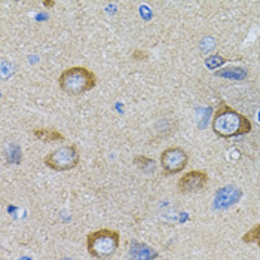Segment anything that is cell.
<instances>
[{
	"label": "cell",
	"instance_id": "obj_2",
	"mask_svg": "<svg viewBox=\"0 0 260 260\" xmlns=\"http://www.w3.org/2000/svg\"><path fill=\"white\" fill-rule=\"evenodd\" d=\"M60 88L70 95H82L97 85V76L86 67L75 66L66 69L58 78Z\"/></svg>",
	"mask_w": 260,
	"mask_h": 260
},
{
	"label": "cell",
	"instance_id": "obj_7",
	"mask_svg": "<svg viewBox=\"0 0 260 260\" xmlns=\"http://www.w3.org/2000/svg\"><path fill=\"white\" fill-rule=\"evenodd\" d=\"M241 198L240 190H235L234 187L228 186V187H221L217 193V200H216V207L223 208V207H229L235 202H238Z\"/></svg>",
	"mask_w": 260,
	"mask_h": 260
},
{
	"label": "cell",
	"instance_id": "obj_4",
	"mask_svg": "<svg viewBox=\"0 0 260 260\" xmlns=\"http://www.w3.org/2000/svg\"><path fill=\"white\" fill-rule=\"evenodd\" d=\"M79 160L80 155L78 147L75 144H69L49 152L43 158V164L54 171H69L76 168Z\"/></svg>",
	"mask_w": 260,
	"mask_h": 260
},
{
	"label": "cell",
	"instance_id": "obj_3",
	"mask_svg": "<svg viewBox=\"0 0 260 260\" xmlns=\"http://www.w3.org/2000/svg\"><path fill=\"white\" fill-rule=\"evenodd\" d=\"M120 245V235L113 229H99L86 237L88 254L94 259L106 260L112 257Z\"/></svg>",
	"mask_w": 260,
	"mask_h": 260
},
{
	"label": "cell",
	"instance_id": "obj_6",
	"mask_svg": "<svg viewBox=\"0 0 260 260\" xmlns=\"http://www.w3.org/2000/svg\"><path fill=\"white\" fill-rule=\"evenodd\" d=\"M208 183V174L201 170H192L189 173H184L177 181V189L180 193L189 195L197 193L202 190Z\"/></svg>",
	"mask_w": 260,
	"mask_h": 260
},
{
	"label": "cell",
	"instance_id": "obj_5",
	"mask_svg": "<svg viewBox=\"0 0 260 260\" xmlns=\"http://www.w3.org/2000/svg\"><path fill=\"white\" fill-rule=\"evenodd\" d=\"M160 167L167 176H173L183 171L189 162V153L179 146L168 147L160 153Z\"/></svg>",
	"mask_w": 260,
	"mask_h": 260
},
{
	"label": "cell",
	"instance_id": "obj_1",
	"mask_svg": "<svg viewBox=\"0 0 260 260\" xmlns=\"http://www.w3.org/2000/svg\"><path fill=\"white\" fill-rule=\"evenodd\" d=\"M211 128L217 137L232 139L248 134L253 128V123L247 116L237 112L226 103H220L211 119Z\"/></svg>",
	"mask_w": 260,
	"mask_h": 260
},
{
	"label": "cell",
	"instance_id": "obj_8",
	"mask_svg": "<svg viewBox=\"0 0 260 260\" xmlns=\"http://www.w3.org/2000/svg\"><path fill=\"white\" fill-rule=\"evenodd\" d=\"M33 136L38 140L43 143H55V141H64V136L60 131L52 129V128H36L33 129Z\"/></svg>",
	"mask_w": 260,
	"mask_h": 260
},
{
	"label": "cell",
	"instance_id": "obj_9",
	"mask_svg": "<svg viewBox=\"0 0 260 260\" xmlns=\"http://www.w3.org/2000/svg\"><path fill=\"white\" fill-rule=\"evenodd\" d=\"M242 242H245V244H257V247L260 248V223L253 226L250 231H247L242 235Z\"/></svg>",
	"mask_w": 260,
	"mask_h": 260
},
{
	"label": "cell",
	"instance_id": "obj_12",
	"mask_svg": "<svg viewBox=\"0 0 260 260\" xmlns=\"http://www.w3.org/2000/svg\"><path fill=\"white\" fill-rule=\"evenodd\" d=\"M55 5V2H52V0H46V2H43V6L45 8H52Z\"/></svg>",
	"mask_w": 260,
	"mask_h": 260
},
{
	"label": "cell",
	"instance_id": "obj_11",
	"mask_svg": "<svg viewBox=\"0 0 260 260\" xmlns=\"http://www.w3.org/2000/svg\"><path fill=\"white\" fill-rule=\"evenodd\" d=\"M133 58H136V60H146L147 58V54L144 51H136L133 54Z\"/></svg>",
	"mask_w": 260,
	"mask_h": 260
},
{
	"label": "cell",
	"instance_id": "obj_10",
	"mask_svg": "<svg viewBox=\"0 0 260 260\" xmlns=\"http://www.w3.org/2000/svg\"><path fill=\"white\" fill-rule=\"evenodd\" d=\"M136 165L140 168L141 171H146V173H150V171H153L155 170V164H153V160L149 159V158H146V156H136Z\"/></svg>",
	"mask_w": 260,
	"mask_h": 260
}]
</instances>
